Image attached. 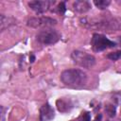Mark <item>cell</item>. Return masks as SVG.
I'll use <instances>...</instances> for the list:
<instances>
[{
	"instance_id": "6",
	"label": "cell",
	"mask_w": 121,
	"mask_h": 121,
	"mask_svg": "<svg viewBox=\"0 0 121 121\" xmlns=\"http://www.w3.org/2000/svg\"><path fill=\"white\" fill-rule=\"evenodd\" d=\"M55 113L53 108L49 104H44L40 109V119L41 121H50L54 118Z\"/></svg>"
},
{
	"instance_id": "7",
	"label": "cell",
	"mask_w": 121,
	"mask_h": 121,
	"mask_svg": "<svg viewBox=\"0 0 121 121\" xmlns=\"http://www.w3.org/2000/svg\"><path fill=\"white\" fill-rule=\"evenodd\" d=\"M28 6L32 10L37 13H43L49 8L48 1H31L28 3Z\"/></svg>"
},
{
	"instance_id": "11",
	"label": "cell",
	"mask_w": 121,
	"mask_h": 121,
	"mask_svg": "<svg viewBox=\"0 0 121 121\" xmlns=\"http://www.w3.org/2000/svg\"><path fill=\"white\" fill-rule=\"evenodd\" d=\"M90 118H91L90 117V113L89 112H84L79 116L78 121H90Z\"/></svg>"
},
{
	"instance_id": "4",
	"label": "cell",
	"mask_w": 121,
	"mask_h": 121,
	"mask_svg": "<svg viewBox=\"0 0 121 121\" xmlns=\"http://www.w3.org/2000/svg\"><path fill=\"white\" fill-rule=\"evenodd\" d=\"M113 46H115V43L113 42L110 41L104 35L98 34V33H95V34L93 35L92 47H93L94 51L98 52V51H102V50H105L107 48L113 47Z\"/></svg>"
},
{
	"instance_id": "5",
	"label": "cell",
	"mask_w": 121,
	"mask_h": 121,
	"mask_svg": "<svg viewBox=\"0 0 121 121\" xmlns=\"http://www.w3.org/2000/svg\"><path fill=\"white\" fill-rule=\"evenodd\" d=\"M57 21L55 19L49 18V17H35L31 18L27 21V26L31 27H51L52 26L56 25Z\"/></svg>"
},
{
	"instance_id": "2",
	"label": "cell",
	"mask_w": 121,
	"mask_h": 121,
	"mask_svg": "<svg viewBox=\"0 0 121 121\" xmlns=\"http://www.w3.org/2000/svg\"><path fill=\"white\" fill-rule=\"evenodd\" d=\"M60 33L56 29H53L51 27L43 28L37 34L38 42L45 45L56 43L60 40Z\"/></svg>"
},
{
	"instance_id": "13",
	"label": "cell",
	"mask_w": 121,
	"mask_h": 121,
	"mask_svg": "<svg viewBox=\"0 0 121 121\" xmlns=\"http://www.w3.org/2000/svg\"><path fill=\"white\" fill-rule=\"evenodd\" d=\"M34 60H35V57H34L33 55H31V58H30V61H31V62H33V61H34Z\"/></svg>"
},
{
	"instance_id": "3",
	"label": "cell",
	"mask_w": 121,
	"mask_h": 121,
	"mask_svg": "<svg viewBox=\"0 0 121 121\" xmlns=\"http://www.w3.org/2000/svg\"><path fill=\"white\" fill-rule=\"evenodd\" d=\"M72 60L76 64L84 68H91L95 63V59L94 56L79 50H76L72 53Z\"/></svg>"
},
{
	"instance_id": "9",
	"label": "cell",
	"mask_w": 121,
	"mask_h": 121,
	"mask_svg": "<svg viewBox=\"0 0 121 121\" xmlns=\"http://www.w3.org/2000/svg\"><path fill=\"white\" fill-rule=\"evenodd\" d=\"M110 1L109 0H95V1H94V4L98 8V9H106L109 5H110Z\"/></svg>"
},
{
	"instance_id": "8",
	"label": "cell",
	"mask_w": 121,
	"mask_h": 121,
	"mask_svg": "<svg viewBox=\"0 0 121 121\" xmlns=\"http://www.w3.org/2000/svg\"><path fill=\"white\" fill-rule=\"evenodd\" d=\"M73 7H74V9L75 10H77L78 12H80V13L86 12V11H88L91 9L90 3L88 1H82V0L74 2Z\"/></svg>"
},
{
	"instance_id": "1",
	"label": "cell",
	"mask_w": 121,
	"mask_h": 121,
	"mask_svg": "<svg viewBox=\"0 0 121 121\" xmlns=\"http://www.w3.org/2000/svg\"><path fill=\"white\" fill-rule=\"evenodd\" d=\"M60 79L66 86L73 88H81L87 83L85 72L77 68L64 70L60 75Z\"/></svg>"
},
{
	"instance_id": "12",
	"label": "cell",
	"mask_w": 121,
	"mask_h": 121,
	"mask_svg": "<svg viewBox=\"0 0 121 121\" xmlns=\"http://www.w3.org/2000/svg\"><path fill=\"white\" fill-rule=\"evenodd\" d=\"M58 9H59V12L60 13V14H63L64 12H65V3L64 2H60V4H59V7H58Z\"/></svg>"
},
{
	"instance_id": "10",
	"label": "cell",
	"mask_w": 121,
	"mask_h": 121,
	"mask_svg": "<svg viewBox=\"0 0 121 121\" xmlns=\"http://www.w3.org/2000/svg\"><path fill=\"white\" fill-rule=\"evenodd\" d=\"M121 57V51H116V52H112L107 55V58L110 59L111 60H117Z\"/></svg>"
}]
</instances>
